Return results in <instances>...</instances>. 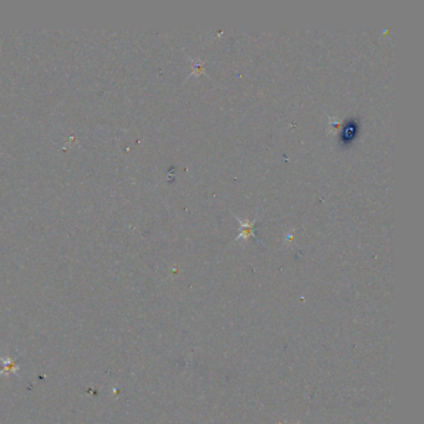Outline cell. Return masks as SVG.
I'll list each match as a JSON object with an SVG mask.
<instances>
[{"label":"cell","mask_w":424,"mask_h":424,"mask_svg":"<svg viewBox=\"0 0 424 424\" xmlns=\"http://www.w3.org/2000/svg\"><path fill=\"white\" fill-rule=\"evenodd\" d=\"M0 361H1V363H3L4 366V370L0 371V377L8 376L10 375V373L18 375V372L20 371V367L18 366V363H16L15 361H14V358H11L10 356H6V357L0 356Z\"/></svg>","instance_id":"1"}]
</instances>
